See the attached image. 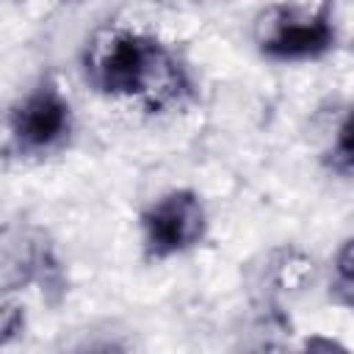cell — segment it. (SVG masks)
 Here are the masks:
<instances>
[{"mask_svg": "<svg viewBox=\"0 0 354 354\" xmlns=\"http://www.w3.org/2000/svg\"><path fill=\"white\" fill-rule=\"evenodd\" d=\"M257 41L274 58H315L329 50L335 30L326 0H288L271 6L257 22Z\"/></svg>", "mask_w": 354, "mask_h": 354, "instance_id": "cell-1", "label": "cell"}, {"mask_svg": "<svg viewBox=\"0 0 354 354\" xmlns=\"http://www.w3.org/2000/svg\"><path fill=\"white\" fill-rule=\"evenodd\" d=\"M163 53L133 33H116L94 58V77L108 94H147Z\"/></svg>", "mask_w": 354, "mask_h": 354, "instance_id": "cell-2", "label": "cell"}, {"mask_svg": "<svg viewBox=\"0 0 354 354\" xmlns=\"http://www.w3.org/2000/svg\"><path fill=\"white\" fill-rule=\"evenodd\" d=\"M205 232V213L191 191H171L144 213V241L152 257L194 246Z\"/></svg>", "mask_w": 354, "mask_h": 354, "instance_id": "cell-3", "label": "cell"}, {"mask_svg": "<svg viewBox=\"0 0 354 354\" xmlns=\"http://www.w3.org/2000/svg\"><path fill=\"white\" fill-rule=\"evenodd\" d=\"M69 127V105L55 88L33 91L14 111V133L25 147H50Z\"/></svg>", "mask_w": 354, "mask_h": 354, "instance_id": "cell-4", "label": "cell"}, {"mask_svg": "<svg viewBox=\"0 0 354 354\" xmlns=\"http://www.w3.org/2000/svg\"><path fill=\"white\" fill-rule=\"evenodd\" d=\"M332 158L343 169H351L354 166V108L348 111V116L343 119V124L337 130V141H335Z\"/></svg>", "mask_w": 354, "mask_h": 354, "instance_id": "cell-5", "label": "cell"}, {"mask_svg": "<svg viewBox=\"0 0 354 354\" xmlns=\"http://www.w3.org/2000/svg\"><path fill=\"white\" fill-rule=\"evenodd\" d=\"M337 277H340V282L354 279V238L346 241L337 252Z\"/></svg>", "mask_w": 354, "mask_h": 354, "instance_id": "cell-6", "label": "cell"}, {"mask_svg": "<svg viewBox=\"0 0 354 354\" xmlns=\"http://www.w3.org/2000/svg\"><path fill=\"white\" fill-rule=\"evenodd\" d=\"M337 299L354 307V279H348V282H337Z\"/></svg>", "mask_w": 354, "mask_h": 354, "instance_id": "cell-7", "label": "cell"}]
</instances>
